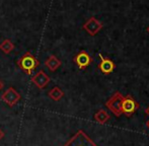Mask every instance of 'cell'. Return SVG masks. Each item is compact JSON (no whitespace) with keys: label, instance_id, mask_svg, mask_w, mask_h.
<instances>
[{"label":"cell","instance_id":"6da1fadb","mask_svg":"<svg viewBox=\"0 0 149 146\" xmlns=\"http://www.w3.org/2000/svg\"><path fill=\"white\" fill-rule=\"evenodd\" d=\"M18 67L22 70H24L26 74L31 75V73L36 70V68L40 65V62L31 52H26L24 55L20 57V59L17 61Z\"/></svg>","mask_w":149,"mask_h":146},{"label":"cell","instance_id":"7a4b0ae2","mask_svg":"<svg viewBox=\"0 0 149 146\" xmlns=\"http://www.w3.org/2000/svg\"><path fill=\"white\" fill-rule=\"evenodd\" d=\"M64 146H97L83 130H79L74 136H72Z\"/></svg>","mask_w":149,"mask_h":146},{"label":"cell","instance_id":"3957f363","mask_svg":"<svg viewBox=\"0 0 149 146\" xmlns=\"http://www.w3.org/2000/svg\"><path fill=\"white\" fill-rule=\"evenodd\" d=\"M123 97L124 95L121 92L117 91L106 103L107 109L110 110L116 117H120L121 115H123V113H122V102H123Z\"/></svg>","mask_w":149,"mask_h":146},{"label":"cell","instance_id":"277c9868","mask_svg":"<svg viewBox=\"0 0 149 146\" xmlns=\"http://www.w3.org/2000/svg\"><path fill=\"white\" fill-rule=\"evenodd\" d=\"M140 108V105L134 99L132 95H127V97H123V102H122V113L125 115L127 118L133 116L135 112Z\"/></svg>","mask_w":149,"mask_h":146},{"label":"cell","instance_id":"5b68a950","mask_svg":"<svg viewBox=\"0 0 149 146\" xmlns=\"http://www.w3.org/2000/svg\"><path fill=\"white\" fill-rule=\"evenodd\" d=\"M22 97H20L19 92H17L15 88L13 87H8L1 95V99L4 103L7 104L9 107H13L15 104H17L20 101Z\"/></svg>","mask_w":149,"mask_h":146},{"label":"cell","instance_id":"8992f818","mask_svg":"<svg viewBox=\"0 0 149 146\" xmlns=\"http://www.w3.org/2000/svg\"><path fill=\"white\" fill-rule=\"evenodd\" d=\"M102 29V24L100 22H98L95 17H90L83 24V30L86 31V33L90 35V36H95Z\"/></svg>","mask_w":149,"mask_h":146},{"label":"cell","instance_id":"52a82bcc","mask_svg":"<svg viewBox=\"0 0 149 146\" xmlns=\"http://www.w3.org/2000/svg\"><path fill=\"white\" fill-rule=\"evenodd\" d=\"M91 61H92L91 57H90V55L87 53L86 51L79 52V53L74 57L75 64H76L77 67L81 70H83L86 67H88V66L90 65V63H91Z\"/></svg>","mask_w":149,"mask_h":146},{"label":"cell","instance_id":"ba28073f","mask_svg":"<svg viewBox=\"0 0 149 146\" xmlns=\"http://www.w3.org/2000/svg\"><path fill=\"white\" fill-rule=\"evenodd\" d=\"M51 81V78L46 74L43 70H40L38 73H36L35 76L31 77V82L40 89H43L49 84V82Z\"/></svg>","mask_w":149,"mask_h":146},{"label":"cell","instance_id":"9c48e42d","mask_svg":"<svg viewBox=\"0 0 149 146\" xmlns=\"http://www.w3.org/2000/svg\"><path fill=\"white\" fill-rule=\"evenodd\" d=\"M100 63L98 65V68L102 71V73L104 74H111L115 69V63L113 62V60L109 59V58H106L100 54Z\"/></svg>","mask_w":149,"mask_h":146},{"label":"cell","instance_id":"30bf717a","mask_svg":"<svg viewBox=\"0 0 149 146\" xmlns=\"http://www.w3.org/2000/svg\"><path fill=\"white\" fill-rule=\"evenodd\" d=\"M45 66L50 70V71L54 72L61 66V61L56 57L55 55H51L50 57H48V59H46Z\"/></svg>","mask_w":149,"mask_h":146},{"label":"cell","instance_id":"8fae6325","mask_svg":"<svg viewBox=\"0 0 149 146\" xmlns=\"http://www.w3.org/2000/svg\"><path fill=\"white\" fill-rule=\"evenodd\" d=\"M48 95L51 99H53L54 102H59L63 97H64V92L63 90L58 86H55L48 92Z\"/></svg>","mask_w":149,"mask_h":146},{"label":"cell","instance_id":"7c38bea8","mask_svg":"<svg viewBox=\"0 0 149 146\" xmlns=\"http://www.w3.org/2000/svg\"><path fill=\"white\" fill-rule=\"evenodd\" d=\"M110 119V115L108 114V112L104 110H98L97 112L94 114V120L100 124H104L107 123Z\"/></svg>","mask_w":149,"mask_h":146},{"label":"cell","instance_id":"4fadbf2b","mask_svg":"<svg viewBox=\"0 0 149 146\" xmlns=\"http://www.w3.org/2000/svg\"><path fill=\"white\" fill-rule=\"evenodd\" d=\"M13 49H14V44L8 39H5L0 44V50H1L4 54L11 53V52L13 51Z\"/></svg>","mask_w":149,"mask_h":146},{"label":"cell","instance_id":"5bb4252c","mask_svg":"<svg viewBox=\"0 0 149 146\" xmlns=\"http://www.w3.org/2000/svg\"><path fill=\"white\" fill-rule=\"evenodd\" d=\"M4 136H5V134H4L3 130H2V129L0 128V140H1V139H3Z\"/></svg>","mask_w":149,"mask_h":146},{"label":"cell","instance_id":"9a60e30c","mask_svg":"<svg viewBox=\"0 0 149 146\" xmlns=\"http://www.w3.org/2000/svg\"><path fill=\"white\" fill-rule=\"evenodd\" d=\"M3 86H4V84H3V82H2L1 80H0V90H1L2 88H3Z\"/></svg>","mask_w":149,"mask_h":146},{"label":"cell","instance_id":"2e32d148","mask_svg":"<svg viewBox=\"0 0 149 146\" xmlns=\"http://www.w3.org/2000/svg\"><path fill=\"white\" fill-rule=\"evenodd\" d=\"M145 113H146V115H148V116H149V107L145 110Z\"/></svg>","mask_w":149,"mask_h":146},{"label":"cell","instance_id":"e0dca14e","mask_svg":"<svg viewBox=\"0 0 149 146\" xmlns=\"http://www.w3.org/2000/svg\"><path fill=\"white\" fill-rule=\"evenodd\" d=\"M146 124H147V127H148V129H149V120L147 121V123H146Z\"/></svg>","mask_w":149,"mask_h":146},{"label":"cell","instance_id":"ac0fdd59","mask_svg":"<svg viewBox=\"0 0 149 146\" xmlns=\"http://www.w3.org/2000/svg\"><path fill=\"white\" fill-rule=\"evenodd\" d=\"M147 32H148V34H149V26L147 28Z\"/></svg>","mask_w":149,"mask_h":146}]
</instances>
